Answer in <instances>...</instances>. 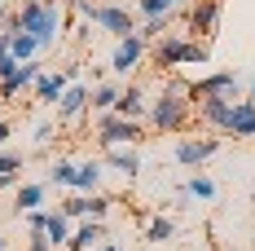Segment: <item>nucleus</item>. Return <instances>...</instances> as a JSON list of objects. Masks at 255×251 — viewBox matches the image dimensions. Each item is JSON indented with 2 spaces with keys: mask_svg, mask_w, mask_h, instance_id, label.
Masks as SVG:
<instances>
[{
  "mask_svg": "<svg viewBox=\"0 0 255 251\" xmlns=\"http://www.w3.org/2000/svg\"><path fill=\"white\" fill-rule=\"evenodd\" d=\"M216 150H220L216 137H198V141L189 137V141H180V146H176V163H180V168H203Z\"/></svg>",
  "mask_w": 255,
  "mask_h": 251,
  "instance_id": "9",
  "label": "nucleus"
},
{
  "mask_svg": "<svg viewBox=\"0 0 255 251\" xmlns=\"http://www.w3.org/2000/svg\"><path fill=\"white\" fill-rule=\"evenodd\" d=\"M9 132H13V128H9V124H4V119H0V146L9 141Z\"/></svg>",
  "mask_w": 255,
  "mask_h": 251,
  "instance_id": "33",
  "label": "nucleus"
},
{
  "mask_svg": "<svg viewBox=\"0 0 255 251\" xmlns=\"http://www.w3.org/2000/svg\"><path fill=\"white\" fill-rule=\"evenodd\" d=\"M194 106H198V115H203L211 128L229 132V119H233V97H229V93H220V97H203V101H194Z\"/></svg>",
  "mask_w": 255,
  "mask_h": 251,
  "instance_id": "11",
  "label": "nucleus"
},
{
  "mask_svg": "<svg viewBox=\"0 0 255 251\" xmlns=\"http://www.w3.org/2000/svg\"><path fill=\"white\" fill-rule=\"evenodd\" d=\"M154 62L158 66H203L207 62V49L203 44H189V40H176V35H167V40H158V49H154Z\"/></svg>",
  "mask_w": 255,
  "mask_h": 251,
  "instance_id": "4",
  "label": "nucleus"
},
{
  "mask_svg": "<svg viewBox=\"0 0 255 251\" xmlns=\"http://www.w3.org/2000/svg\"><path fill=\"white\" fill-rule=\"evenodd\" d=\"M53 137V124L49 119H40V124H35V141H40V146H44V141H49Z\"/></svg>",
  "mask_w": 255,
  "mask_h": 251,
  "instance_id": "32",
  "label": "nucleus"
},
{
  "mask_svg": "<svg viewBox=\"0 0 255 251\" xmlns=\"http://www.w3.org/2000/svg\"><path fill=\"white\" fill-rule=\"evenodd\" d=\"M93 243H102V221H88V225H79L75 234H71L66 251H88Z\"/></svg>",
  "mask_w": 255,
  "mask_h": 251,
  "instance_id": "20",
  "label": "nucleus"
},
{
  "mask_svg": "<svg viewBox=\"0 0 255 251\" xmlns=\"http://www.w3.org/2000/svg\"><path fill=\"white\" fill-rule=\"evenodd\" d=\"M40 75H44V71H40V62H22V66H13V75L0 79V101L18 97L22 88H35V79H40Z\"/></svg>",
  "mask_w": 255,
  "mask_h": 251,
  "instance_id": "10",
  "label": "nucleus"
},
{
  "mask_svg": "<svg viewBox=\"0 0 255 251\" xmlns=\"http://www.w3.org/2000/svg\"><path fill=\"white\" fill-rule=\"evenodd\" d=\"M106 212H110V199H102V194H75V199H66L62 207H57V216H88V221H102Z\"/></svg>",
  "mask_w": 255,
  "mask_h": 251,
  "instance_id": "8",
  "label": "nucleus"
},
{
  "mask_svg": "<svg viewBox=\"0 0 255 251\" xmlns=\"http://www.w3.org/2000/svg\"><path fill=\"white\" fill-rule=\"evenodd\" d=\"M31 251H53V243H49L44 229H31Z\"/></svg>",
  "mask_w": 255,
  "mask_h": 251,
  "instance_id": "30",
  "label": "nucleus"
},
{
  "mask_svg": "<svg viewBox=\"0 0 255 251\" xmlns=\"http://www.w3.org/2000/svg\"><path fill=\"white\" fill-rule=\"evenodd\" d=\"M97 251H119V247H115V243H106V247H97Z\"/></svg>",
  "mask_w": 255,
  "mask_h": 251,
  "instance_id": "34",
  "label": "nucleus"
},
{
  "mask_svg": "<svg viewBox=\"0 0 255 251\" xmlns=\"http://www.w3.org/2000/svg\"><path fill=\"white\" fill-rule=\"evenodd\" d=\"M79 13H84L93 26H106V31H115L119 40L136 31V26H132V13H128V9H119V4H97V0H88Z\"/></svg>",
  "mask_w": 255,
  "mask_h": 251,
  "instance_id": "5",
  "label": "nucleus"
},
{
  "mask_svg": "<svg viewBox=\"0 0 255 251\" xmlns=\"http://www.w3.org/2000/svg\"><path fill=\"white\" fill-rule=\"evenodd\" d=\"M106 159H110L115 172H124V176H136V172H141V154L132 150V146H128V150H106Z\"/></svg>",
  "mask_w": 255,
  "mask_h": 251,
  "instance_id": "21",
  "label": "nucleus"
},
{
  "mask_svg": "<svg viewBox=\"0 0 255 251\" xmlns=\"http://www.w3.org/2000/svg\"><path fill=\"white\" fill-rule=\"evenodd\" d=\"M247 101H255V79H251V97H247Z\"/></svg>",
  "mask_w": 255,
  "mask_h": 251,
  "instance_id": "35",
  "label": "nucleus"
},
{
  "mask_svg": "<svg viewBox=\"0 0 255 251\" xmlns=\"http://www.w3.org/2000/svg\"><path fill=\"white\" fill-rule=\"evenodd\" d=\"M75 79H79V66H62V71H49V75H40V79H35V97H40V101H53V106H57V97H62V93H66Z\"/></svg>",
  "mask_w": 255,
  "mask_h": 251,
  "instance_id": "6",
  "label": "nucleus"
},
{
  "mask_svg": "<svg viewBox=\"0 0 255 251\" xmlns=\"http://www.w3.org/2000/svg\"><path fill=\"white\" fill-rule=\"evenodd\" d=\"M115 115H119V119H132V124H136V119L145 115V97H141V88H136V84L119 88V101H115Z\"/></svg>",
  "mask_w": 255,
  "mask_h": 251,
  "instance_id": "15",
  "label": "nucleus"
},
{
  "mask_svg": "<svg viewBox=\"0 0 255 251\" xmlns=\"http://www.w3.org/2000/svg\"><path fill=\"white\" fill-rule=\"evenodd\" d=\"M13 18H18V31L35 35L40 49H49L53 40H57V31H62V9H57L53 0H26Z\"/></svg>",
  "mask_w": 255,
  "mask_h": 251,
  "instance_id": "1",
  "label": "nucleus"
},
{
  "mask_svg": "<svg viewBox=\"0 0 255 251\" xmlns=\"http://www.w3.org/2000/svg\"><path fill=\"white\" fill-rule=\"evenodd\" d=\"M185 194H189V199H216V181H211V176H194V181L185 185Z\"/></svg>",
  "mask_w": 255,
  "mask_h": 251,
  "instance_id": "26",
  "label": "nucleus"
},
{
  "mask_svg": "<svg viewBox=\"0 0 255 251\" xmlns=\"http://www.w3.org/2000/svg\"><path fill=\"white\" fill-rule=\"evenodd\" d=\"M0 251H4V238H0Z\"/></svg>",
  "mask_w": 255,
  "mask_h": 251,
  "instance_id": "36",
  "label": "nucleus"
},
{
  "mask_svg": "<svg viewBox=\"0 0 255 251\" xmlns=\"http://www.w3.org/2000/svg\"><path fill=\"white\" fill-rule=\"evenodd\" d=\"M220 22V0H198L194 9H189V26L198 31V35H211Z\"/></svg>",
  "mask_w": 255,
  "mask_h": 251,
  "instance_id": "14",
  "label": "nucleus"
},
{
  "mask_svg": "<svg viewBox=\"0 0 255 251\" xmlns=\"http://www.w3.org/2000/svg\"><path fill=\"white\" fill-rule=\"evenodd\" d=\"M22 172V154L18 150H0V181H9V176Z\"/></svg>",
  "mask_w": 255,
  "mask_h": 251,
  "instance_id": "27",
  "label": "nucleus"
},
{
  "mask_svg": "<svg viewBox=\"0 0 255 251\" xmlns=\"http://www.w3.org/2000/svg\"><path fill=\"white\" fill-rule=\"evenodd\" d=\"M172 234H176V225H172L167 216H154L150 225H145V238H150V243H167Z\"/></svg>",
  "mask_w": 255,
  "mask_h": 251,
  "instance_id": "24",
  "label": "nucleus"
},
{
  "mask_svg": "<svg viewBox=\"0 0 255 251\" xmlns=\"http://www.w3.org/2000/svg\"><path fill=\"white\" fill-rule=\"evenodd\" d=\"M40 203H44V185H22L18 190V212H40Z\"/></svg>",
  "mask_w": 255,
  "mask_h": 251,
  "instance_id": "23",
  "label": "nucleus"
},
{
  "mask_svg": "<svg viewBox=\"0 0 255 251\" xmlns=\"http://www.w3.org/2000/svg\"><path fill=\"white\" fill-rule=\"evenodd\" d=\"M71 181H75V163L71 159H57L49 168V185H71Z\"/></svg>",
  "mask_w": 255,
  "mask_h": 251,
  "instance_id": "25",
  "label": "nucleus"
},
{
  "mask_svg": "<svg viewBox=\"0 0 255 251\" xmlns=\"http://www.w3.org/2000/svg\"><path fill=\"white\" fill-rule=\"evenodd\" d=\"M49 225V212H26V229H44Z\"/></svg>",
  "mask_w": 255,
  "mask_h": 251,
  "instance_id": "31",
  "label": "nucleus"
},
{
  "mask_svg": "<svg viewBox=\"0 0 255 251\" xmlns=\"http://www.w3.org/2000/svg\"><path fill=\"white\" fill-rule=\"evenodd\" d=\"M163 31H167V18H145V26H141L136 35H141V40H158Z\"/></svg>",
  "mask_w": 255,
  "mask_h": 251,
  "instance_id": "29",
  "label": "nucleus"
},
{
  "mask_svg": "<svg viewBox=\"0 0 255 251\" xmlns=\"http://www.w3.org/2000/svg\"><path fill=\"white\" fill-rule=\"evenodd\" d=\"M35 53H40V44H35V35H26V31H18L13 40H9V57L22 66V62H35Z\"/></svg>",
  "mask_w": 255,
  "mask_h": 251,
  "instance_id": "19",
  "label": "nucleus"
},
{
  "mask_svg": "<svg viewBox=\"0 0 255 251\" xmlns=\"http://www.w3.org/2000/svg\"><path fill=\"white\" fill-rule=\"evenodd\" d=\"M84 110H88V88H84V84H71V88L57 97V119H62V124H71V119L84 115Z\"/></svg>",
  "mask_w": 255,
  "mask_h": 251,
  "instance_id": "13",
  "label": "nucleus"
},
{
  "mask_svg": "<svg viewBox=\"0 0 255 251\" xmlns=\"http://www.w3.org/2000/svg\"><path fill=\"white\" fill-rule=\"evenodd\" d=\"M97 181H102V163H97V159L75 163V181H71V190H75V194H93V190H97Z\"/></svg>",
  "mask_w": 255,
  "mask_h": 251,
  "instance_id": "17",
  "label": "nucleus"
},
{
  "mask_svg": "<svg viewBox=\"0 0 255 251\" xmlns=\"http://www.w3.org/2000/svg\"><path fill=\"white\" fill-rule=\"evenodd\" d=\"M97 146L102 150H124V146H136L141 141V124L132 119H119V115H97Z\"/></svg>",
  "mask_w": 255,
  "mask_h": 251,
  "instance_id": "3",
  "label": "nucleus"
},
{
  "mask_svg": "<svg viewBox=\"0 0 255 251\" xmlns=\"http://www.w3.org/2000/svg\"><path fill=\"white\" fill-rule=\"evenodd\" d=\"M229 132L233 137H255V101H233Z\"/></svg>",
  "mask_w": 255,
  "mask_h": 251,
  "instance_id": "16",
  "label": "nucleus"
},
{
  "mask_svg": "<svg viewBox=\"0 0 255 251\" xmlns=\"http://www.w3.org/2000/svg\"><path fill=\"white\" fill-rule=\"evenodd\" d=\"M220 93H238V75L220 71V75H207L198 84H189V101H203V97H220Z\"/></svg>",
  "mask_w": 255,
  "mask_h": 251,
  "instance_id": "12",
  "label": "nucleus"
},
{
  "mask_svg": "<svg viewBox=\"0 0 255 251\" xmlns=\"http://www.w3.org/2000/svg\"><path fill=\"white\" fill-rule=\"evenodd\" d=\"M145 57V40L132 31V35H124L119 44H115V57H110V71L115 75H128V71H136V62Z\"/></svg>",
  "mask_w": 255,
  "mask_h": 251,
  "instance_id": "7",
  "label": "nucleus"
},
{
  "mask_svg": "<svg viewBox=\"0 0 255 251\" xmlns=\"http://www.w3.org/2000/svg\"><path fill=\"white\" fill-rule=\"evenodd\" d=\"M189 115H194L189 84H167V88H163V97L150 106V124L158 128V132H180V128L189 124Z\"/></svg>",
  "mask_w": 255,
  "mask_h": 251,
  "instance_id": "2",
  "label": "nucleus"
},
{
  "mask_svg": "<svg viewBox=\"0 0 255 251\" xmlns=\"http://www.w3.org/2000/svg\"><path fill=\"white\" fill-rule=\"evenodd\" d=\"M172 4H176V0H136V9H141L145 18H167Z\"/></svg>",
  "mask_w": 255,
  "mask_h": 251,
  "instance_id": "28",
  "label": "nucleus"
},
{
  "mask_svg": "<svg viewBox=\"0 0 255 251\" xmlns=\"http://www.w3.org/2000/svg\"><path fill=\"white\" fill-rule=\"evenodd\" d=\"M115 101H119V88H115V84H97V88H88V106H93L97 115H115Z\"/></svg>",
  "mask_w": 255,
  "mask_h": 251,
  "instance_id": "18",
  "label": "nucleus"
},
{
  "mask_svg": "<svg viewBox=\"0 0 255 251\" xmlns=\"http://www.w3.org/2000/svg\"><path fill=\"white\" fill-rule=\"evenodd\" d=\"M44 234H49L53 247H66V243H71V225H66V216L49 212V225H44Z\"/></svg>",
  "mask_w": 255,
  "mask_h": 251,
  "instance_id": "22",
  "label": "nucleus"
}]
</instances>
